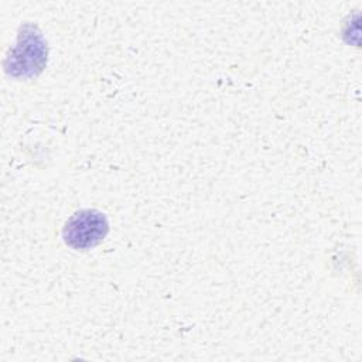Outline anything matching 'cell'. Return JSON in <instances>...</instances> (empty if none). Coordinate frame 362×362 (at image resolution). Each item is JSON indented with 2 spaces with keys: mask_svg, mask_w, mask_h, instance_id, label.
Returning <instances> with one entry per match:
<instances>
[{
  "mask_svg": "<svg viewBox=\"0 0 362 362\" xmlns=\"http://www.w3.org/2000/svg\"><path fill=\"white\" fill-rule=\"evenodd\" d=\"M11 65L7 68L14 75H37L41 72L47 61V47L40 33H34L30 25V31H23L18 37V44L8 57Z\"/></svg>",
  "mask_w": 362,
  "mask_h": 362,
  "instance_id": "7a4b0ae2",
  "label": "cell"
},
{
  "mask_svg": "<svg viewBox=\"0 0 362 362\" xmlns=\"http://www.w3.org/2000/svg\"><path fill=\"white\" fill-rule=\"evenodd\" d=\"M109 232L105 214L96 209H83L74 214L62 230L64 242L76 250H86L99 245Z\"/></svg>",
  "mask_w": 362,
  "mask_h": 362,
  "instance_id": "6da1fadb",
  "label": "cell"
}]
</instances>
